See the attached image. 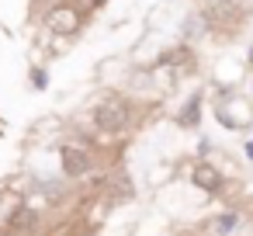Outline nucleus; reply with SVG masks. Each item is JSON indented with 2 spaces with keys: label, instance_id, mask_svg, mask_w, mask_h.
Here are the masks:
<instances>
[{
  "label": "nucleus",
  "instance_id": "f257e3e1",
  "mask_svg": "<svg viewBox=\"0 0 253 236\" xmlns=\"http://www.w3.org/2000/svg\"><path fill=\"white\" fill-rule=\"evenodd\" d=\"M139 118V104L125 94H108L101 101H94L90 108V125L97 136H108V139H118V136H128L132 125Z\"/></svg>",
  "mask_w": 253,
  "mask_h": 236
},
{
  "label": "nucleus",
  "instance_id": "f03ea898",
  "mask_svg": "<svg viewBox=\"0 0 253 236\" xmlns=\"http://www.w3.org/2000/svg\"><path fill=\"white\" fill-rule=\"evenodd\" d=\"M59 170L66 181H84L97 170V149L87 136H70L59 146Z\"/></svg>",
  "mask_w": 253,
  "mask_h": 236
},
{
  "label": "nucleus",
  "instance_id": "7ed1b4c3",
  "mask_svg": "<svg viewBox=\"0 0 253 236\" xmlns=\"http://www.w3.org/2000/svg\"><path fill=\"white\" fill-rule=\"evenodd\" d=\"M42 21V28L52 35V39H59V42H66V39H73L84 25H87V18L70 4V0H56V4L39 18Z\"/></svg>",
  "mask_w": 253,
  "mask_h": 236
},
{
  "label": "nucleus",
  "instance_id": "20e7f679",
  "mask_svg": "<svg viewBox=\"0 0 253 236\" xmlns=\"http://www.w3.org/2000/svg\"><path fill=\"white\" fill-rule=\"evenodd\" d=\"M191 184H194L198 191L218 198V194L225 191V174H222L211 160H194V163H191Z\"/></svg>",
  "mask_w": 253,
  "mask_h": 236
},
{
  "label": "nucleus",
  "instance_id": "39448f33",
  "mask_svg": "<svg viewBox=\"0 0 253 236\" xmlns=\"http://www.w3.org/2000/svg\"><path fill=\"white\" fill-rule=\"evenodd\" d=\"M39 222H42V215H39L32 205H14V208L7 212V219H4V226L14 229L18 236H32V233L39 229Z\"/></svg>",
  "mask_w": 253,
  "mask_h": 236
},
{
  "label": "nucleus",
  "instance_id": "423d86ee",
  "mask_svg": "<svg viewBox=\"0 0 253 236\" xmlns=\"http://www.w3.org/2000/svg\"><path fill=\"white\" fill-rule=\"evenodd\" d=\"M201 111H205V97H201V94H191V97L173 111V125L191 132V129H198V125H201Z\"/></svg>",
  "mask_w": 253,
  "mask_h": 236
},
{
  "label": "nucleus",
  "instance_id": "0eeeda50",
  "mask_svg": "<svg viewBox=\"0 0 253 236\" xmlns=\"http://www.w3.org/2000/svg\"><path fill=\"white\" fill-rule=\"evenodd\" d=\"M70 4H73V7H77L84 18H94V14H97V11L108 4V0H70Z\"/></svg>",
  "mask_w": 253,
  "mask_h": 236
},
{
  "label": "nucleus",
  "instance_id": "6e6552de",
  "mask_svg": "<svg viewBox=\"0 0 253 236\" xmlns=\"http://www.w3.org/2000/svg\"><path fill=\"white\" fill-rule=\"evenodd\" d=\"M28 84H32L35 91H45V87H49V73H45V66H32V77H28Z\"/></svg>",
  "mask_w": 253,
  "mask_h": 236
},
{
  "label": "nucleus",
  "instance_id": "1a4fd4ad",
  "mask_svg": "<svg viewBox=\"0 0 253 236\" xmlns=\"http://www.w3.org/2000/svg\"><path fill=\"white\" fill-rule=\"evenodd\" d=\"M236 222H239V215L236 212H225V215L215 219V233H229V229H236Z\"/></svg>",
  "mask_w": 253,
  "mask_h": 236
},
{
  "label": "nucleus",
  "instance_id": "9d476101",
  "mask_svg": "<svg viewBox=\"0 0 253 236\" xmlns=\"http://www.w3.org/2000/svg\"><path fill=\"white\" fill-rule=\"evenodd\" d=\"M52 4H56V0H32V18H42Z\"/></svg>",
  "mask_w": 253,
  "mask_h": 236
},
{
  "label": "nucleus",
  "instance_id": "9b49d317",
  "mask_svg": "<svg viewBox=\"0 0 253 236\" xmlns=\"http://www.w3.org/2000/svg\"><path fill=\"white\" fill-rule=\"evenodd\" d=\"M243 153H246V160H250V163H253V139H250V142H246V146H243Z\"/></svg>",
  "mask_w": 253,
  "mask_h": 236
},
{
  "label": "nucleus",
  "instance_id": "f8f14e48",
  "mask_svg": "<svg viewBox=\"0 0 253 236\" xmlns=\"http://www.w3.org/2000/svg\"><path fill=\"white\" fill-rule=\"evenodd\" d=\"M0 236H18V233H14V229H7L4 222H0Z\"/></svg>",
  "mask_w": 253,
  "mask_h": 236
},
{
  "label": "nucleus",
  "instance_id": "ddd939ff",
  "mask_svg": "<svg viewBox=\"0 0 253 236\" xmlns=\"http://www.w3.org/2000/svg\"><path fill=\"white\" fill-rule=\"evenodd\" d=\"M246 63H250V66H253V46H250V52H246Z\"/></svg>",
  "mask_w": 253,
  "mask_h": 236
},
{
  "label": "nucleus",
  "instance_id": "4468645a",
  "mask_svg": "<svg viewBox=\"0 0 253 236\" xmlns=\"http://www.w3.org/2000/svg\"><path fill=\"white\" fill-rule=\"evenodd\" d=\"M250 129H253V122H250Z\"/></svg>",
  "mask_w": 253,
  "mask_h": 236
}]
</instances>
